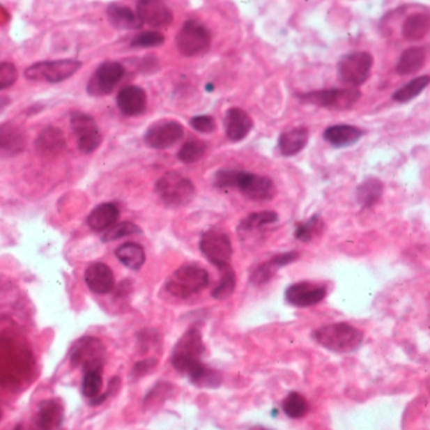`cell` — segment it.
Wrapping results in <instances>:
<instances>
[{
	"mask_svg": "<svg viewBox=\"0 0 430 430\" xmlns=\"http://www.w3.org/2000/svg\"><path fill=\"white\" fill-rule=\"evenodd\" d=\"M26 146V135L22 126L12 121L0 125V152L13 155L23 152Z\"/></svg>",
	"mask_w": 430,
	"mask_h": 430,
	"instance_id": "7402d4cb",
	"label": "cell"
},
{
	"mask_svg": "<svg viewBox=\"0 0 430 430\" xmlns=\"http://www.w3.org/2000/svg\"><path fill=\"white\" fill-rule=\"evenodd\" d=\"M138 233H141V229L139 226L125 221V222L115 224L113 227H110L107 231H105V233L102 235V241L104 243H112L115 240L132 236V235H138Z\"/></svg>",
	"mask_w": 430,
	"mask_h": 430,
	"instance_id": "74e56055",
	"label": "cell"
},
{
	"mask_svg": "<svg viewBox=\"0 0 430 430\" xmlns=\"http://www.w3.org/2000/svg\"><path fill=\"white\" fill-rule=\"evenodd\" d=\"M427 62V51L424 47H410L401 53L397 63V72L409 76L419 72Z\"/></svg>",
	"mask_w": 430,
	"mask_h": 430,
	"instance_id": "4316f807",
	"label": "cell"
},
{
	"mask_svg": "<svg viewBox=\"0 0 430 430\" xmlns=\"http://www.w3.org/2000/svg\"><path fill=\"white\" fill-rule=\"evenodd\" d=\"M279 221V215L274 211H260L250 213L241 221L238 229L241 231H254L263 229L265 226L272 225Z\"/></svg>",
	"mask_w": 430,
	"mask_h": 430,
	"instance_id": "e575fe53",
	"label": "cell"
},
{
	"mask_svg": "<svg viewBox=\"0 0 430 430\" xmlns=\"http://www.w3.org/2000/svg\"><path fill=\"white\" fill-rule=\"evenodd\" d=\"M205 344L197 327H191L179 338L172 353V364L176 370L187 375L193 384L199 387H217L222 376L219 371L207 367L202 362Z\"/></svg>",
	"mask_w": 430,
	"mask_h": 430,
	"instance_id": "6da1fadb",
	"label": "cell"
},
{
	"mask_svg": "<svg viewBox=\"0 0 430 430\" xmlns=\"http://www.w3.org/2000/svg\"><path fill=\"white\" fill-rule=\"evenodd\" d=\"M254 128L252 118L240 107L229 109L224 118V129L227 139L238 143L245 139Z\"/></svg>",
	"mask_w": 430,
	"mask_h": 430,
	"instance_id": "e0dca14e",
	"label": "cell"
},
{
	"mask_svg": "<svg viewBox=\"0 0 430 430\" xmlns=\"http://www.w3.org/2000/svg\"><path fill=\"white\" fill-rule=\"evenodd\" d=\"M14 430H24L23 429V428H22V427H17V428H15V429Z\"/></svg>",
	"mask_w": 430,
	"mask_h": 430,
	"instance_id": "f6af8a7d",
	"label": "cell"
},
{
	"mask_svg": "<svg viewBox=\"0 0 430 430\" xmlns=\"http://www.w3.org/2000/svg\"><path fill=\"white\" fill-rule=\"evenodd\" d=\"M362 135L364 132L358 126L346 125V124L328 126L323 132L325 141L335 148L353 146L361 139Z\"/></svg>",
	"mask_w": 430,
	"mask_h": 430,
	"instance_id": "cb8c5ba5",
	"label": "cell"
},
{
	"mask_svg": "<svg viewBox=\"0 0 430 430\" xmlns=\"http://www.w3.org/2000/svg\"><path fill=\"white\" fill-rule=\"evenodd\" d=\"M190 124L196 132L211 134L216 130V120L210 115H197L190 120Z\"/></svg>",
	"mask_w": 430,
	"mask_h": 430,
	"instance_id": "7bdbcfd3",
	"label": "cell"
},
{
	"mask_svg": "<svg viewBox=\"0 0 430 430\" xmlns=\"http://www.w3.org/2000/svg\"><path fill=\"white\" fill-rule=\"evenodd\" d=\"M155 193L159 199L169 207L190 205L196 196L192 181L178 172H167L155 183Z\"/></svg>",
	"mask_w": 430,
	"mask_h": 430,
	"instance_id": "277c9868",
	"label": "cell"
},
{
	"mask_svg": "<svg viewBox=\"0 0 430 430\" xmlns=\"http://www.w3.org/2000/svg\"><path fill=\"white\" fill-rule=\"evenodd\" d=\"M0 419H1V411H0Z\"/></svg>",
	"mask_w": 430,
	"mask_h": 430,
	"instance_id": "bcb514c9",
	"label": "cell"
},
{
	"mask_svg": "<svg viewBox=\"0 0 430 430\" xmlns=\"http://www.w3.org/2000/svg\"><path fill=\"white\" fill-rule=\"evenodd\" d=\"M115 255L119 259L120 263L125 265L126 268L130 270H139L146 263V252L143 246H140L137 243L123 244L116 249Z\"/></svg>",
	"mask_w": 430,
	"mask_h": 430,
	"instance_id": "4dcf8cb0",
	"label": "cell"
},
{
	"mask_svg": "<svg viewBox=\"0 0 430 430\" xmlns=\"http://www.w3.org/2000/svg\"><path fill=\"white\" fill-rule=\"evenodd\" d=\"M221 279L217 286L212 291V297L219 300L230 298L236 289V272L232 269L231 264L219 268Z\"/></svg>",
	"mask_w": 430,
	"mask_h": 430,
	"instance_id": "836d02e7",
	"label": "cell"
},
{
	"mask_svg": "<svg viewBox=\"0 0 430 430\" xmlns=\"http://www.w3.org/2000/svg\"><path fill=\"white\" fill-rule=\"evenodd\" d=\"M199 249L206 259L217 269L230 264L233 254L231 238L219 229H212L202 235Z\"/></svg>",
	"mask_w": 430,
	"mask_h": 430,
	"instance_id": "30bf717a",
	"label": "cell"
},
{
	"mask_svg": "<svg viewBox=\"0 0 430 430\" xmlns=\"http://www.w3.org/2000/svg\"><path fill=\"white\" fill-rule=\"evenodd\" d=\"M82 67V62L75 59L67 60L42 61L24 71V76L29 81L34 82H47V84H59L65 79L72 77L75 73Z\"/></svg>",
	"mask_w": 430,
	"mask_h": 430,
	"instance_id": "8992f818",
	"label": "cell"
},
{
	"mask_svg": "<svg viewBox=\"0 0 430 430\" xmlns=\"http://www.w3.org/2000/svg\"><path fill=\"white\" fill-rule=\"evenodd\" d=\"M235 188L252 201H270L277 194V187L269 177L244 171H240Z\"/></svg>",
	"mask_w": 430,
	"mask_h": 430,
	"instance_id": "5bb4252c",
	"label": "cell"
},
{
	"mask_svg": "<svg viewBox=\"0 0 430 430\" xmlns=\"http://www.w3.org/2000/svg\"><path fill=\"white\" fill-rule=\"evenodd\" d=\"M85 283L95 294H109L115 286L113 270L104 263H93L85 272Z\"/></svg>",
	"mask_w": 430,
	"mask_h": 430,
	"instance_id": "ffe728a7",
	"label": "cell"
},
{
	"mask_svg": "<svg viewBox=\"0 0 430 430\" xmlns=\"http://www.w3.org/2000/svg\"><path fill=\"white\" fill-rule=\"evenodd\" d=\"M361 98L362 93L352 87H335L299 95V99L305 102L331 110H348L356 105Z\"/></svg>",
	"mask_w": 430,
	"mask_h": 430,
	"instance_id": "52a82bcc",
	"label": "cell"
},
{
	"mask_svg": "<svg viewBox=\"0 0 430 430\" xmlns=\"http://www.w3.org/2000/svg\"><path fill=\"white\" fill-rule=\"evenodd\" d=\"M299 256L300 255L298 252H284V254H279V255L272 256L270 260L259 265L258 268L252 272L250 282L255 285L266 284L268 282H270L274 278V275L277 274L279 269L294 263L295 260H298Z\"/></svg>",
	"mask_w": 430,
	"mask_h": 430,
	"instance_id": "d6986e66",
	"label": "cell"
},
{
	"mask_svg": "<svg viewBox=\"0 0 430 430\" xmlns=\"http://www.w3.org/2000/svg\"><path fill=\"white\" fill-rule=\"evenodd\" d=\"M325 231V222L319 215H313L311 219L300 222L295 227L294 238L302 243H311Z\"/></svg>",
	"mask_w": 430,
	"mask_h": 430,
	"instance_id": "d6a6232c",
	"label": "cell"
},
{
	"mask_svg": "<svg viewBox=\"0 0 430 430\" xmlns=\"http://www.w3.org/2000/svg\"><path fill=\"white\" fill-rule=\"evenodd\" d=\"M18 79V70L10 62H0V91L13 86Z\"/></svg>",
	"mask_w": 430,
	"mask_h": 430,
	"instance_id": "b9f144b4",
	"label": "cell"
},
{
	"mask_svg": "<svg viewBox=\"0 0 430 430\" xmlns=\"http://www.w3.org/2000/svg\"><path fill=\"white\" fill-rule=\"evenodd\" d=\"M210 284V275L202 266L183 265L167 279L166 291L179 299H188L205 291Z\"/></svg>",
	"mask_w": 430,
	"mask_h": 430,
	"instance_id": "3957f363",
	"label": "cell"
},
{
	"mask_svg": "<svg viewBox=\"0 0 430 430\" xmlns=\"http://www.w3.org/2000/svg\"><path fill=\"white\" fill-rule=\"evenodd\" d=\"M429 82L430 77L428 75L415 77L392 93V100L397 101V102H400V104H406V102L415 99L417 96L423 93L424 90L429 85Z\"/></svg>",
	"mask_w": 430,
	"mask_h": 430,
	"instance_id": "1f68e13d",
	"label": "cell"
},
{
	"mask_svg": "<svg viewBox=\"0 0 430 430\" xmlns=\"http://www.w3.org/2000/svg\"><path fill=\"white\" fill-rule=\"evenodd\" d=\"M238 174H240V171H238V169H229V168L220 169L213 176V185L217 190L235 188L236 182H238Z\"/></svg>",
	"mask_w": 430,
	"mask_h": 430,
	"instance_id": "60d3db41",
	"label": "cell"
},
{
	"mask_svg": "<svg viewBox=\"0 0 430 430\" xmlns=\"http://www.w3.org/2000/svg\"><path fill=\"white\" fill-rule=\"evenodd\" d=\"M185 135V128L177 120L155 121L144 134V143L153 149H168L177 144Z\"/></svg>",
	"mask_w": 430,
	"mask_h": 430,
	"instance_id": "4fadbf2b",
	"label": "cell"
},
{
	"mask_svg": "<svg viewBox=\"0 0 430 430\" xmlns=\"http://www.w3.org/2000/svg\"><path fill=\"white\" fill-rule=\"evenodd\" d=\"M109 22L112 26L116 29H140L143 26V23L140 22L137 13H134L132 9L125 6H118V4H110L106 10Z\"/></svg>",
	"mask_w": 430,
	"mask_h": 430,
	"instance_id": "83f0119b",
	"label": "cell"
},
{
	"mask_svg": "<svg viewBox=\"0 0 430 430\" xmlns=\"http://www.w3.org/2000/svg\"><path fill=\"white\" fill-rule=\"evenodd\" d=\"M125 75L124 66L116 61L101 63L87 82V93L93 98H102L114 91Z\"/></svg>",
	"mask_w": 430,
	"mask_h": 430,
	"instance_id": "8fae6325",
	"label": "cell"
},
{
	"mask_svg": "<svg viewBox=\"0 0 430 430\" xmlns=\"http://www.w3.org/2000/svg\"><path fill=\"white\" fill-rule=\"evenodd\" d=\"M72 132L76 135L79 152L93 153L102 143V134L93 116L81 112H73L70 118Z\"/></svg>",
	"mask_w": 430,
	"mask_h": 430,
	"instance_id": "7c38bea8",
	"label": "cell"
},
{
	"mask_svg": "<svg viewBox=\"0 0 430 430\" xmlns=\"http://www.w3.org/2000/svg\"><path fill=\"white\" fill-rule=\"evenodd\" d=\"M207 153V144L199 139H190L179 149V160L185 164H193L204 158Z\"/></svg>",
	"mask_w": 430,
	"mask_h": 430,
	"instance_id": "d590c367",
	"label": "cell"
},
{
	"mask_svg": "<svg viewBox=\"0 0 430 430\" xmlns=\"http://www.w3.org/2000/svg\"><path fill=\"white\" fill-rule=\"evenodd\" d=\"M383 192H384L383 182L380 179L370 177L364 179V182L358 185L356 199L358 204L364 208H371L381 199Z\"/></svg>",
	"mask_w": 430,
	"mask_h": 430,
	"instance_id": "f546056e",
	"label": "cell"
},
{
	"mask_svg": "<svg viewBox=\"0 0 430 430\" xmlns=\"http://www.w3.org/2000/svg\"><path fill=\"white\" fill-rule=\"evenodd\" d=\"M137 15L143 24L153 28H166L173 22V12L166 3L159 0H141L137 4Z\"/></svg>",
	"mask_w": 430,
	"mask_h": 430,
	"instance_id": "2e32d148",
	"label": "cell"
},
{
	"mask_svg": "<svg viewBox=\"0 0 430 430\" xmlns=\"http://www.w3.org/2000/svg\"><path fill=\"white\" fill-rule=\"evenodd\" d=\"M155 364H157V361L153 360V358H148V360L140 361V362L135 364V366H134V369H132V376H134V378H141V376H144L146 374L151 372V371L155 367Z\"/></svg>",
	"mask_w": 430,
	"mask_h": 430,
	"instance_id": "ee69618b",
	"label": "cell"
},
{
	"mask_svg": "<svg viewBox=\"0 0 430 430\" xmlns=\"http://www.w3.org/2000/svg\"><path fill=\"white\" fill-rule=\"evenodd\" d=\"M164 36L155 31H146L132 37L130 46L134 48H151L162 46L164 43Z\"/></svg>",
	"mask_w": 430,
	"mask_h": 430,
	"instance_id": "ab89813d",
	"label": "cell"
},
{
	"mask_svg": "<svg viewBox=\"0 0 430 430\" xmlns=\"http://www.w3.org/2000/svg\"><path fill=\"white\" fill-rule=\"evenodd\" d=\"M282 408L286 417H291V419H300L307 415V413L309 410V404L302 394L294 391L285 397Z\"/></svg>",
	"mask_w": 430,
	"mask_h": 430,
	"instance_id": "8d00e7d4",
	"label": "cell"
},
{
	"mask_svg": "<svg viewBox=\"0 0 430 430\" xmlns=\"http://www.w3.org/2000/svg\"><path fill=\"white\" fill-rule=\"evenodd\" d=\"M36 151L40 157H57L65 151L66 139L63 132L56 126H47L36 139Z\"/></svg>",
	"mask_w": 430,
	"mask_h": 430,
	"instance_id": "44dd1931",
	"label": "cell"
},
{
	"mask_svg": "<svg viewBox=\"0 0 430 430\" xmlns=\"http://www.w3.org/2000/svg\"><path fill=\"white\" fill-rule=\"evenodd\" d=\"M120 211L114 204H101L90 212L87 225L95 232H105L113 227L119 219Z\"/></svg>",
	"mask_w": 430,
	"mask_h": 430,
	"instance_id": "d4e9b609",
	"label": "cell"
},
{
	"mask_svg": "<svg viewBox=\"0 0 430 430\" xmlns=\"http://www.w3.org/2000/svg\"><path fill=\"white\" fill-rule=\"evenodd\" d=\"M430 31V17L428 13L410 14L403 24V36L405 40H422Z\"/></svg>",
	"mask_w": 430,
	"mask_h": 430,
	"instance_id": "f1b7e54d",
	"label": "cell"
},
{
	"mask_svg": "<svg viewBox=\"0 0 430 430\" xmlns=\"http://www.w3.org/2000/svg\"><path fill=\"white\" fill-rule=\"evenodd\" d=\"M63 420L62 405L56 400H46L40 403L37 415L36 427L38 430H57Z\"/></svg>",
	"mask_w": 430,
	"mask_h": 430,
	"instance_id": "484cf974",
	"label": "cell"
},
{
	"mask_svg": "<svg viewBox=\"0 0 430 430\" xmlns=\"http://www.w3.org/2000/svg\"><path fill=\"white\" fill-rule=\"evenodd\" d=\"M309 141L307 126H297L279 135L278 149L283 157H293L305 149Z\"/></svg>",
	"mask_w": 430,
	"mask_h": 430,
	"instance_id": "603a6c76",
	"label": "cell"
},
{
	"mask_svg": "<svg viewBox=\"0 0 430 430\" xmlns=\"http://www.w3.org/2000/svg\"><path fill=\"white\" fill-rule=\"evenodd\" d=\"M374 66V57L369 52H352L344 54L337 63L338 81L344 86L364 85L370 77Z\"/></svg>",
	"mask_w": 430,
	"mask_h": 430,
	"instance_id": "5b68a950",
	"label": "cell"
},
{
	"mask_svg": "<svg viewBox=\"0 0 430 430\" xmlns=\"http://www.w3.org/2000/svg\"><path fill=\"white\" fill-rule=\"evenodd\" d=\"M327 295L325 285L311 282H299L289 285L285 291V299L289 305L298 308H308L321 303Z\"/></svg>",
	"mask_w": 430,
	"mask_h": 430,
	"instance_id": "9a60e30c",
	"label": "cell"
},
{
	"mask_svg": "<svg viewBox=\"0 0 430 430\" xmlns=\"http://www.w3.org/2000/svg\"><path fill=\"white\" fill-rule=\"evenodd\" d=\"M313 338L328 351L350 353L361 347L364 342V332L350 323L339 322L319 327L313 332Z\"/></svg>",
	"mask_w": 430,
	"mask_h": 430,
	"instance_id": "7a4b0ae2",
	"label": "cell"
},
{
	"mask_svg": "<svg viewBox=\"0 0 430 430\" xmlns=\"http://www.w3.org/2000/svg\"><path fill=\"white\" fill-rule=\"evenodd\" d=\"M106 350L104 344L91 336L77 339L71 350V362L73 366L82 367L84 372L102 370Z\"/></svg>",
	"mask_w": 430,
	"mask_h": 430,
	"instance_id": "9c48e42d",
	"label": "cell"
},
{
	"mask_svg": "<svg viewBox=\"0 0 430 430\" xmlns=\"http://www.w3.org/2000/svg\"><path fill=\"white\" fill-rule=\"evenodd\" d=\"M116 104L125 116H138L146 112L148 98L144 89L129 85L120 90L116 96Z\"/></svg>",
	"mask_w": 430,
	"mask_h": 430,
	"instance_id": "ac0fdd59",
	"label": "cell"
},
{
	"mask_svg": "<svg viewBox=\"0 0 430 430\" xmlns=\"http://www.w3.org/2000/svg\"><path fill=\"white\" fill-rule=\"evenodd\" d=\"M176 46L185 57L201 56L211 46V32L197 20H187L176 37Z\"/></svg>",
	"mask_w": 430,
	"mask_h": 430,
	"instance_id": "ba28073f",
	"label": "cell"
},
{
	"mask_svg": "<svg viewBox=\"0 0 430 430\" xmlns=\"http://www.w3.org/2000/svg\"><path fill=\"white\" fill-rule=\"evenodd\" d=\"M102 389V370H93L85 372L82 380V394L89 399L99 397Z\"/></svg>",
	"mask_w": 430,
	"mask_h": 430,
	"instance_id": "f35d334b",
	"label": "cell"
}]
</instances>
